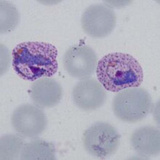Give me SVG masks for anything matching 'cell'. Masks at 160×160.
<instances>
[{
    "label": "cell",
    "mask_w": 160,
    "mask_h": 160,
    "mask_svg": "<svg viewBox=\"0 0 160 160\" xmlns=\"http://www.w3.org/2000/svg\"><path fill=\"white\" fill-rule=\"evenodd\" d=\"M12 56L13 69L27 81L52 77L58 68L57 48L48 42H22L13 49Z\"/></svg>",
    "instance_id": "1"
},
{
    "label": "cell",
    "mask_w": 160,
    "mask_h": 160,
    "mask_svg": "<svg viewBox=\"0 0 160 160\" xmlns=\"http://www.w3.org/2000/svg\"><path fill=\"white\" fill-rule=\"evenodd\" d=\"M98 80L109 92L138 88L143 80L141 64L132 55L122 52L108 54L100 60L96 68Z\"/></svg>",
    "instance_id": "2"
},
{
    "label": "cell",
    "mask_w": 160,
    "mask_h": 160,
    "mask_svg": "<svg viewBox=\"0 0 160 160\" xmlns=\"http://www.w3.org/2000/svg\"><path fill=\"white\" fill-rule=\"evenodd\" d=\"M154 108L151 95L143 88H130L119 91L112 101L114 114L119 119L136 123L146 118Z\"/></svg>",
    "instance_id": "3"
},
{
    "label": "cell",
    "mask_w": 160,
    "mask_h": 160,
    "mask_svg": "<svg viewBox=\"0 0 160 160\" xmlns=\"http://www.w3.org/2000/svg\"><path fill=\"white\" fill-rule=\"evenodd\" d=\"M84 147L90 155L98 158H106L117 152L120 135L112 124L97 122L85 130L82 136Z\"/></svg>",
    "instance_id": "4"
},
{
    "label": "cell",
    "mask_w": 160,
    "mask_h": 160,
    "mask_svg": "<svg viewBox=\"0 0 160 160\" xmlns=\"http://www.w3.org/2000/svg\"><path fill=\"white\" fill-rule=\"evenodd\" d=\"M117 16L109 7L102 4L89 6L82 16V27L88 36L93 38L107 37L114 29Z\"/></svg>",
    "instance_id": "5"
},
{
    "label": "cell",
    "mask_w": 160,
    "mask_h": 160,
    "mask_svg": "<svg viewBox=\"0 0 160 160\" xmlns=\"http://www.w3.org/2000/svg\"><path fill=\"white\" fill-rule=\"evenodd\" d=\"M11 123L14 130L26 138H35L41 135L48 126L45 114L38 106L23 104L13 111Z\"/></svg>",
    "instance_id": "6"
},
{
    "label": "cell",
    "mask_w": 160,
    "mask_h": 160,
    "mask_svg": "<svg viewBox=\"0 0 160 160\" xmlns=\"http://www.w3.org/2000/svg\"><path fill=\"white\" fill-rule=\"evenodd\" d=\"M97 65L96 53L86 44L71 47L64 54V68L74 78L83 79L91 77L94 74Z\"/></svg>",
    "instance_id": "7"
},
{
    "label": "cell",
    "mask_w": 160,
    "mask_h": 160,
    "mask_svg": "<svg viewBox=\"0 0 160 160\" xmlns=\"http://www.w3.org/2000/svg\"><path fill=\"white\" fill-rule=\"evenodd\" d=\"M75 105L84 111H93L101 107L107 99V92L98 80L85 78L79 81L72 92Z\"/></svg>",
    "instance_id": "8"
},
{
    "label": "cell",
    "mask_w": 160,
    "mask_h": 160,
    "mask_svg": "<svg viewBox=\"0 0 160 160\" xmlns=\"http://www.w3.org/2000/svg\"><path fill=\"white\" fill-rule=\"evenodd\" d=\"M28 94L39 108H51L61 101L63 88L59 82L52 77H42L31 84Z\"/></svg>",
    "instance_id": "9"
},
{
    "label": "cell",
    "mask_w": 160,
    "mask_h": 160,
    "mask_svg": "<svg viewBox=\"0 0 160 160\" xmlns=\"http://www.w3.org/2000/svg\"><path fill=\"white\" fill-rule=\"evenodd\" d=\"M130 142L132 148L138 154L157 156L160 152L159 130L154 127H142L132 133Z\"/></svg>",
    "instance_id": "10"
},
{
    "label": "cell",
    "mask_w": 160,
    "mask_h": 160,
    "mask_svg": "<svg viewBox=\"0 0 160 160\" xmlns=\"http://www.w3.org/2000/svg\"><path fill=\"white\" fill-rule=\"evenodd\" d=\"M21 159H55V148L52 143L43 140L35 139L24 144L21 153Z\"/></svg>",
    "instance_id": "11"
},
{
    "label": "cell",
    "mask_w": 160,
    "mask_h": 160,
    "mask_svg": "<svg viewBox=\"0 0 160 160\" xmlns=\"http://www.w3.org/2000/svg\"><path fill=\"white\" fill-rule=\"evenodd\" d=\"M24 141L17 135H8L1 138V159H15L21 156Z\"/></svg>",
    "instance_id": "12"
}]
</instances>
